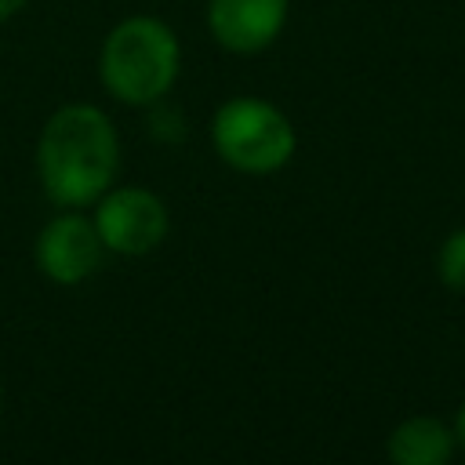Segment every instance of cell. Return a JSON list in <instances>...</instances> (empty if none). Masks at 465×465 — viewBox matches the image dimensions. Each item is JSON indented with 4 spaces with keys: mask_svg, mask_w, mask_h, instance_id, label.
<instances>
[{
    "mask_svg": "<svg viewBox=\"0 0 465 465\" xmlns=\"http://www.w3.org/2000/svg\"><path fill=\"white\" fill-rule=\"evenodd\" d=\"M120 171V134L91 102L58 105L36 138V178L54 207H91Z\"/></svg>",
    "mask_w": 465,
    "mask_h": 465,
    "instance_id": "6da1fadb",
    "label": "cell"
},
{
    "mask_svg": "<svg viewBox=\"0 0 465 465\" xmlns=\"http://www.w3.org/2000/svg\"><path fill=\"white\" fill-rule=\"evenodd\" d=\"M182 69V44L163 18H120L98 51L102 87L124 105H153L167 98Z\"/></svg>",
    "mask_w": 465,
    "mask_h": 465,
    "instance_id": "7a4b0ae2",
    "label": "cell"
},
{
    "mask_svg": "<svg viewBox=\"0 0 465 465\" xmlns=\"http://www.w3.org/2000/svg\"><path fill=\"white\" fill-rule=\"evenodd\" d=\"M211 145L240 174H276L291 163L298 134L287 113L258 94H236L211 116Z\"/></svg>",
    "mask_w": 465,
    "mask_h": 465,
    "instance_id": "3957f363",
    "label": "cell"
},
{
    "mask_svg": "<svg viewBox=\"0 0 465 465\" xmlns=\"http://www.w3.org/2000/svg\"><path fill=\"white\" fill-rule=\"evenodd\" d=\"M91 207H94L91 222L109 254L142 258L167 240L171 229L167 203L145 185H120V189L109 185Z\"/></svg>",
    "mask_w": 465,
    "mask_h": 465,
    "instance_id": "277c9868",
    "label": "cell"
},
{
    "mask_svg": "<svg viewBox=\"0 0 465 465\" xmlns=\"http://www.w3.org/2000/svg\"><path fill=\"white\" fill-rule=\"evenodd\" d=\"M105 243L94 229V222L87 214H80L76 207H62V214H54L33 243V262L36 269L62 287H76L87 276H94L105 262Z\"/></svg>",
    "mask_w": 465,
    "mask_h": 465,
    "instance_id": "5b68a950",
    "label": "cell"
},
{
    "mask_svg": "<svg viewBox=\"0 0 465 465\" xmlns=\"http://www.w3.org/2000/svg\"><path fill=\"white\" fill-rule=\"evenodd\" d=\"M287 0H207V29L229 54H258L276 44Z\"/></svg>",
    "mask_w": 465,
    "mask_h": 465,
    "instance_id": "8992f818",
    "label": "cell"
},
{
    "mask_svg": "<svg viewBox=\"0 0 465 465\" xmlns=\"http://www.w3.org/2000/svg\"><path fill=\"white\" fill-rule=\"evenodd\" d=\"M458 450L454 429L432 414H411L403 418L385 443V454L396 465H447Z\"/></svg>",
    "mask_w": 465,
    "mask_h": 465,
    "instance_id": "52a82bcc",
    "label": "cell"
},
{
    "mask_svg": "<svg viewBox=\"0 0 465 465\" xmlns=\"http://www.w3.org/2000/svg\"><path fill=\"white\" fill-rule=\"evenodd\" d=\"M436 276L447 291L465 294V225L454 229L436 251Z\"/></svg>",
    "mask_w": 465,
    "mask_h": 465,
    "instance_id": "ba28073f",
    "label": "cell"
},
{
    "mask_svg": "<svg viewBox=\"0 0 465 465\" xmlns=\"http://www.w3.org/2000/svg\"><path fill=\"white\" fill-rule=\"evenodd\" d=\"M145 109H149V134L167 142V145H174L182 138V113L174 105H163V98L145 105Z\"/></svg>",
    "mask_w": 465,
    "mask_h": 465,
    "instance_id": "9c48e42d",
    "label": "cell"
},
{
    "mask_svg": "<svg viewBox=\"0 0 465 465\" xmlns=\"http://www.w3.org/2000/svg\"><path fill=\"white\" fill-rule=\"evenodd\" d=\"M29 0H0V22H7V18H15L22 7H25Z\"/></svg>",
    "mask_w": 465,
    "mask_h": 465,
    "instance_id": "30bf717a",
    "label": "cell"
},
{
    "mask_svg": "<svg viewBox=\"0 0 465 465\" xmlns=\"http://www.w3.org/2000/svg\"><path fill=\"white\" fill-rule=\"evenodd\" d=\"M454 440H458V447L465 450V403L458 407V418H454Z\"/></svg>",
    "mask_w": 465,
    "mask_h": 465,
    "instance_id": "8fae6325",
    "label": "cell"
},
{
    "mask_svg": "<svg viewBox=\"0 0 465 465\" xmlns=\"http://www.w3.org/2000/svg\"><path fill=\"white\" fill-rule=\"evenodd\" d=\"M0 407H4V389H0Z\"/></svg>",
    "mask_w": 465,
    "mask_h": 465,
    "instance_id": "7c38bea8",
    "label": "cell"
}]
</instances>
